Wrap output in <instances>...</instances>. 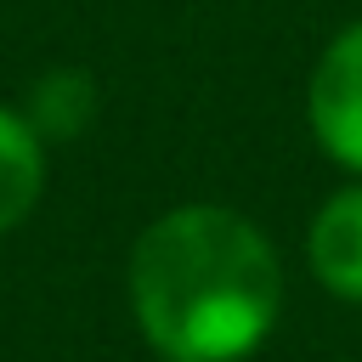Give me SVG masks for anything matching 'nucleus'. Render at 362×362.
Segmentation results:
<instances>
[{"label":"nucleus","mask_w":362,"mask_h":362,"mask_svg":"<svg viewBox=\"0 0 362 362\" xmlns=\"http://www.w3.org/2000/svg\"><path fill=\"white\" fill-rule=\"evenodd\" d=\"M130 311L164 362H243L283 317V260L232 204H175L130 243Z\"/></svg>","instance_id":"1"},{"label":"nucleus","mask_w":362,"mask_h":362,"mask_svg":"<svg viewBox=\"0 0 362 362\" xmlns=\"http://www.w3.org/2000/svg\"><path fill=\"white\" fill-rule=\"evenodd\" d=\"M305 130L345 170L362 175V17L328 34L305 79Z\"/></svg>","instance_id":"2"},{"label":"nucleus","mask_w":362,"mask_h":362,"mask_svg":"<svg viewBox=\"0 0 362 362\" xmlns=\"http://www.w3.org/2000/svg\"><path fill=\"white\" fill-rule=\"evenodd\" d=\"M305 266L334 300L362 305V175H351L317 204L305 226Z\"/></svg>","instance_id":"3"},{"label":"nucleus","mask_w":362,"mask_h":362,"mask_svg":"<svg viewBox=\"0 0 362 362\" xmlns=\"http://www.w3.org/2000/svg\"><path fill=\"white\" fill-rule=\"evenodd\" d=\"M45 192V136L23 107L0 102V232L23 226Z\"/></svg>","instance_id":"4"},{"label":"nucleus","mask_w":362,"mask_h":362,"mask_svg":"<svg viewBox=\"0 0 362 362\" xmlns=\"http://www.w3.org/2000/svg\"><path fill=\"white\" fill-rule=\"evenodd\" d=\"M28 124L45 141H74L90 119H96V79L85 68H45L23 102Z\"/></svg>","instance_id":"5"}]
</instances>
